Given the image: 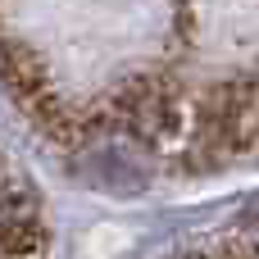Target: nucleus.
Returning a JSON list of instances; mask_svg holds the SVG:
<instances>
[{
  "label": "nucleus",
  "mask_w": 259,
  "mask_h": 259,
  "mask_svg": "<svg viewBox=\"0 0 259 259\" xmlns=\"http://www.w3.org/2000/svg\"><path fill=\"white\" fill-rule=\"evenodd\" d=\"M0 77H5V87H9V96L18 100L23 114H32V109H41L50 96H59L55 82H50V68H46L23 41H0Z\"/></svg>",
  "instance_id": "1"
}]
</instances>
